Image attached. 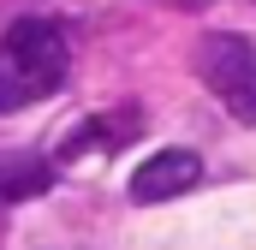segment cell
I'll use <instances>...</instances> for the list:
<instances>
[{"instance_id": "3957f363", "label": "cell", "mask_w": 256, "mask_h": 250, "mask_svg": "<svg viewBox=\"0 0 256 250\" xmlns=\"http://www.w3.org/2000/svg\"><path fill=\"white\" fill-rule=\"evenodd\" d=\"M202 179V155L196 149H155L137 173H131V202H173Z\"/></svg>"}, {"instance_id": "277c9868", "label": "cell", "mask_w": 256, "mask_h": 250, "mask_svg": "<svg viewBox=\"0 0 256 250\" xmlns=\"http://www.w3.org/2000/svg\"><path fill=\"white\" fill-rule=\"evenodd\" d=\"M48 161H36L30 149H12V155H0V202H24V196H36V190H48Z\"/></svg>"}, {"instance_id": "6da1fadb", "label": "cell", "mask_w": 256, "mask_h": 250, "mask_svg": "<svg viewBox=\"0 0 256 250\" xmlns=\"http://www.w3.org/2000/svg\"><path fill=\"white\" fill-rule=\"evenodd\" d=\"M72 72L66 36L42 18H18L0 36V114H24L42 96H54Z\"/></svg>"}, {"instance_id": "7a4b0ae2", "label": "cell", "mask_w": 256, "mask_h": 250, "mask_svg": "<svg viewBox=\"0 0 256 250\" xmlns=\"http://www.w3.org/2000/svg\"><path fill=\"white\" fill-rule=\"evenodd\" d=\"M196 72H202V84L226 102V114H238L244 125H256V42L250 36H232V30L202 36Z\"/></svg>"}]
</instances>
